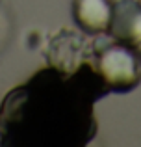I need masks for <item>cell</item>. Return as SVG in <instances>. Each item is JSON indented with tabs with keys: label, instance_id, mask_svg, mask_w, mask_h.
Masks as SVG:
<instances>
[{
	"label": "cell",
	"instance_id": "obj_4",
	"mask_svg": "<svg viewBox=\"0 0 141 147\" xmlns=\"http://www.w3.org/2000/svg\"><path fill=\"white\" fill-rule=\"evenodd\" d=\"M108 34L141 52V0H112Z\"/></svg>",
	"mask_w": 141,
	"mask_h": 147
},
{
	"label": "cell",
	"instance_id": "obj_5",
	"mask_svg": "<svg viewBox=\"0 0 141 147\" xmlns=\"http://www.w3.org/2000/svg\"><path fill=\"white\" fill-rule=\"evenodd\" d=\"M72 17L84 34L97 36L110 28L112 19V0H74Z\"/></svg>",
	"mask_w": 141,
	"mask_h": 147
},
{
	"label": "cell",
	"instance_id": "obj_2",
	"mask_svg": "<svg viewBox=\"0 0 141 147\" xmlns=\"http://www.w3.org/2000/svg\"><path fill=\"white\" fill-rule=\"evenodd\" d=\"M87 61L104 82L108 93H128L141 82V52L108 32L89 39Z\"/></svg>",
	"mask_w": 141,
	"mask_h": 147
},
{
	"label": "cell",
	"instance_id": "obj_3",
	"mask_svg": "<svg viewBox=\"0 0 141 147\" xmlns=\"http://www.w3.org/2000/svg\"><path fill=\"white\" fill-rule=\"evenodd\" d=\"M89 54V39L82 36L80 32L69 28H61L56 34H52L47 43V65L59 69L65 73H72L87 61Z\"/></svg>",
	"mask_w": 141,
	"mask_h": 147
},
{
	"label": "cell",
	"instance_id": "obj_1",
	"mask_svg": "<svg viewBox=\"0 0 141 147\" xmlns=\"http://www.w3.org/2000/svg\"><path fill=\"white\" fill-rule=\"evenodd\" d=\"M108 95L89 61L65 73L47 65L0 102L2 147H86L95 140L97 100Z\"/></svg>",
	"mask_w": 141,
	"mask_h": 147
}]
</instances>
